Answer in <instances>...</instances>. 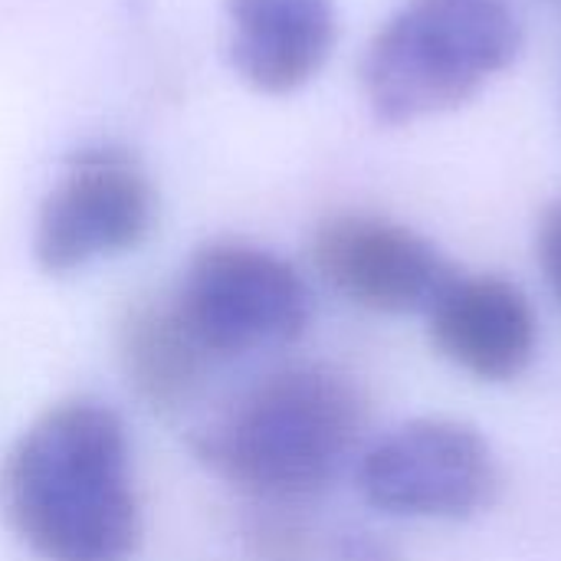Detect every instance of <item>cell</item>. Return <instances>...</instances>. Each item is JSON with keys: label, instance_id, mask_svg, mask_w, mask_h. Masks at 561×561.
I'll list each match as a JSON object with an SVG mask.
<instances>
[{"label": "cell", "instance_id": "7c38bea8", "mask_svg": "<svg viewBox=\"0 0 561 561\" xmlns=\"http://www.w3.org/2000/svg\"><path fill=\"white\" fill-rule=\"evenodd\" d=\"M536 253H539V266L542 276L561 306V197L556 204L546 207L542 220H539V233H536Z\"/></svg>", "mask_w": 561, "mask_h": 561}, {"label": "cell", "instance_id": "52a82bcc", "mask_svg": "<svg viewBox=\"0 0 561 561\" xmlns=\"http://www.w3.org/2000/svg\"><path fill=\"white\" fill-rule=\"evenodd\" d=\"M309 253L339 296L381 316L427 312L457 276V266L424 233L378 214L325 217Z\"/></svg>", "mask_w": 561, "mask_h": 561}, {"label": "cell", "instance_id": "3957f363", "mask_svg": "<svg viewBox=\"0 0 561 561\" xmlns=\"http://www.w3.org/2000/svg\"><path fill=\"white\" fill-rule=\"evenodd\" d=\"M519 49L506 0H404L365 49L362 89L378 122L411 125L470 102Z\"/></svg>", "mask_w": 561, "mask_h": 561}, {"label": "cell", "instance_id": "6da1fadb", "mask_svg": "<svg viewBox=\"0 0 561 561\" xmlns=\"http://www.w3.org/2000/svg\"><path fill=\"white\" fill-rule=\"evenodd\" d=\"M0 513L36 559H131L141 503L118 411L95 398L46 408L3 457Z\"/></svg>", "mask_w": 561, "mask_h": 561}, {"label": "cell", "instance_id": "9c48e42d", "mask_svg": "<svg viewBox=\"0 0 561 561\" xmlns=\"http://www.w3.org/2000/svg\"><path fill=\"white\" fill-rule=\"evenodd\" d=\"M230 62L266 95L302 89L339 39L335 0H227Z\"/></svg>", "mask_w": 561, "mask_h": 561}, {"label": "cell", "instance_id": "5b68a950", "mask_svg": "<svg viewBox=\"0 0 561 561\" xmlns=\"http://www.w3.org/2000/svg\"><path fill=\"white\" fill-rule=\"evenodd\" d=\"M158 217V194L141 161L115 145L95 141L69 154L59 181L43 197L33 230V256L66 276L92 260L141 247Z\"/></svg>", "mask_w": 561, "mask_h": 561}, {"label": "cell", "instance_id": "8fae6325", "mask_svg": "<svg viewBox=\"0 0 561 561\" xmlns=\"http://www.w3.org/2000/svg\"><path fill=\"white\" fill-rule=\"evenodd\" d=\"M332 561H401V552L385 536L362 529V526H352V529L335 533Z\"/></svg>", "mask_w": 561, "mask_h": 561}, {"label": "cell", "instance_id": "7a4b0ae2", "mask_svg": "<svg viewBox=\"0 0 561 561\" xmlns=\"http://www.w3.org/2000/svg\"><path fill=\"white\" fill-rule=\"evenodd\" d=\"M368 427L358 385L325 365L263 375L227 411L191 434L194 457L220 480L266 503L325 493L355 460Z\"/></svg>", "mask_w": 561, "mask_h": 561}, {"label": "cell", "instance_id": "30bf717a", "mask_svg": "<svg viewBox=\"0 0 561 561\" xmlns=\"http://www.w3.org/2000/svg\"><path fill=\"white\" fill-rule=\"evenodd\" d=\"M118 362L131 391L154 411L184 408L214 365L171 296L135 299L125 309L118 322Z\"/></svg>", "mask_w": 561, "mask_h": 561}, {"label": "cell", "instance_id": "8992f818", "mask_svg": "<svg viewBox=\"0 0 561 561\" xmlns=\"http://www.w3.org/2000/svg\"><path fill=\"white\" fill-rule=\"evenodd\" d=\"M355 483L365 503L388 516L467 519L496 500L500 463L477 427L421 417L362 450Z\"/></svg>", "mask_w": 561, "mask_h": 561}, {"label": "cell", "instance_id": "277c9868", "mask_svg": "<svg viewBox=\"0 0 561 561\" xmlns=\"http://www.w3.org/2000/svg\"><path fill=\"white\" fill-rule=\"evenodd\" d=\"M171 299L214 362L289 345L312 319L302 273L289 260L240 240L201 247Z\"/></svg>", "mask_w": 561, "mask_h": 561}, {"label": "cell", "instance_id": "ba28073f", "mask_svg": "<svg viewBox=\"0 0 561 561\" xmlns=\"http://www.w3.org/2000/svg\"><path fill=\"white\" fill-rule=\"evenodd\" d=\"M424 316L434 348L480 381H513L536 358L533 302L503 276L457 273Z\"/></svg>", "mask_w": 561, "mask_h": 561}]
</instances>
